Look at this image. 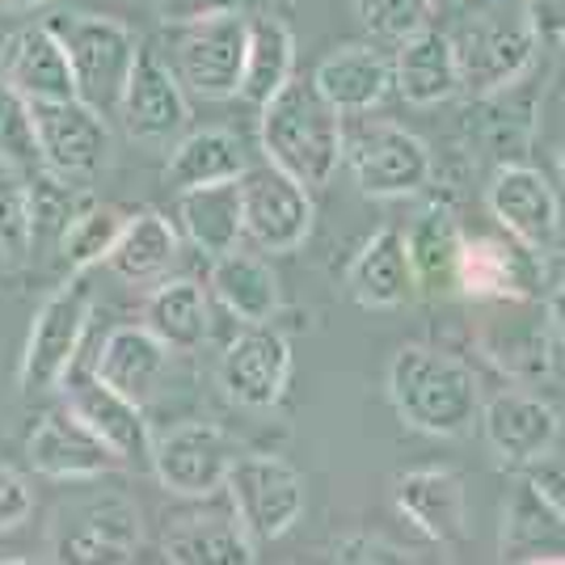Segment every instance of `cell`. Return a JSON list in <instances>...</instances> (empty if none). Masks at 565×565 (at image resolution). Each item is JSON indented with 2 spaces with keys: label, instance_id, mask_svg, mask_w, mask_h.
<instances>
[{
  "label": "cell",
  "instance_id": "6da1fadb",
  "mask_svg": "<svg viewBox=\"0 0 565 565\" xmlns=\"http://www.w3.org/2000/svg\"><path fill=\"white\" fill-rule=\"evenodd\" d=\"M397 418L435 439H460L481 423V380L465 359L435 347H401L388 363Z\"/></svg>",
  "mask_w": 565,
  "mask_h": 565
},
{
  "label": "cell",
  "instance_id": "7a4b0ae2",
  "mask_svg": "<svg viewBox=\"0 0 565 565\" xmlns=\"http://www.w3.org/2000/svg\"><path fill=\"white\" fill-rule=\"evenodd\" d=\"M262 157L308 190L326 186L347 152L342 115L321 97L312 81H287L270 102H262Z\"/></svg>",
  "mask_w": 565,
  "mask_h": 565
},
{
  "label": "cell",
  "instance_id": "3957f363",
  "mask_svg": "<svg viewBox=\"0 0 565 565\" xmlns=\"http://www.w3.org/2000/svg\"><path fill=\"white\" fill-rule=\"evenodd\" d=\"M47 25L68 51L76 97L89 102L102 115H115L122 89H127V76L136 68L140 39L122 22L97 18V13H60Z\"/></svg>",
  "mask_w": 565,
  "mask_h": 565
},
{
  "label": "cell",
  "instance_id": "277c9868",
  "mask_svg": "<svg viewBox=\"0 0 565 565\" xmlns=\"http://www.w3.org/2000/svg\"><path fill=\"white\" fill-rule=\"evenodd\" d=\"M228 507L241 532L258 544L282 541L305 515V477L279 456H236L228 477Z\"/></svg>",
  "mask_w": 565,
  "mask_h": 565
},
{
  "label": "cell",
  "instance_id": "5b68a950",
  "mask_svg": "<svg viewBox=\"0 0 565 565\" xmlns=\"http://www.w3.org/2000/svg\"><path fill=\"white\" fill-rule=\"evenodd\" d=\"M34 140H39V169L60 178L64 186H85L110 161V122L81 97L60 102H30Z\"/></svg>",
  "mask_w": 565,
  "mask_h": 565
},
{
  "label": "cell",
  "instance_id": "8992f818",
  "mask_svg": "<svg viewBox=\"0 0 565 565\" xmlns=\"http://www.w3.org/2000/svg\"><path fill=\"white\" fill-rule=\"evenodd\" d=\"M173 30V76L203 102H228L241 94L249 18L245 9L215 13L203 22L169 25Z\"/></svg>",
  "mask_w": 565,
  "mask_h": 565
},
{
  "label": "cell",
  "instance_id": "52a82bcc",
  "mask_svg": "<svg viewBox=\"0 0 565 565\" xmlns=\"http://www.w3.org/2000/svg\"><path fill=\"white\" fill-rule=\"evenodd\" d=\"M342 166L367 199H409L435 178L430 148L397 122H359L347 136Z\"/></svg>",
  "mask_w": 565,
  "mask_h": 565
},
{
  "label": "cell",
  "instance_id": "ba28073f",
  "mask_svg": "<svg viewBox=\"0 0 565 565\" xmlns=\"http://www.w3.org/2000/svg\"><path fill=\"white\" fill-rule=\"evenodd\" d=\"M85 333H89V287L81 279H72L64 287H55L39 305L34 321H30L22 367H18L22 393L60 388L64 376L76 367V359H81Z\"/></svg>",
  "mask_w": 565,
  "mask_h": 565
},
{
  "label": "cell",
  "instance_id": "9c48e42d",
  "mask_svg": "<svg viewBox=\"0 0 565 565\" xmlns=\"http://www.w3.org/2000/svg\"><path fill=\"white\" fill-rule=\"evenodd\" d=\"M456 60H460V89L469 97H498L515 85L536 60V34L532 25L507 22V18H477L456 39Z\"/></svg>",
  "mask_w": 565,
  "mask_h": 565
},
{
  "label": "cell",
  "instance_id": "30bf717a",
  "mask_svg": "<svg viewBox=\"0 0 565 565\" xmlns=\"http://www.w3.org/2000/svg\"><path fill=\"white\" fill-rule=\"evenodd\" d=\"M241 207H245V236L266 254H296L312 233L308 186L287 178L270 161L241 173Z\"/></svg>",
  "mask_w": 565,
  "mask_h": 565
},
{
  "label": "cell",
  "instance_id": "8fae6325",
  "mask_svg": "<svg viewBox=\"0 0 565 565\" xmlns=\"http://www.w3.org/2000/svg\"><path fill=\"white\" fill-rule=\"evenodd\" d=\"M241 456L215 423H182L152 444V472L178 498H207L224 490V477Z\"/></svg>",
  "mask_w": 565,
  "mask_h": 565
},
{
  "label": "cell",
  "instance_id": "7c38bea8",
  "mask_svg": "<svg viewBox=\"0 0 565 565\" xmlns=\"http://www.w3.org/2000/svg\"><path fill=\"white\" fill-rule=\"evenodd\" d=\"M291 380V342L275 326H249L220 354V388L241 409H275Z\"/></svg>",
  "mask_w": 565,
  "mask_h": 565
},
{
  "label": "cell",
  "instance_id": "4fadbf2b",
  "mask_svg": "<svg viewBox=\"0 0 565 565\" xmlns=\"http://www.w3.org/2000/svg\"><path fill=\"white\" fill-rule=\"evenodd\" d=\"M118 115H122V127L131 140L157 143V148H166L186 131V89L157 51L140 47L136 68L127 76V89H122V102H118Z\"/></svg>",
  "mask_w": 565,
  "mask_h": 565
},
{
  "label": "cell",
  "instance_id": "5bb4252c",
  "mask_svg": "<svg viewBox=\"0 0 565 565\" xmlns=\"http://www.w3.org/2000/svg\"><path fill=\"white\" fill-rule=\"evenodd\" d=\"M541 279V262L536 249L519 245L515 236L498 241V236H465L460 266H456V291H465L469 300H494V305H527L536 296Z\"/></svg>",
  "mask_w": 565,
  "mask_h": 565
},
{
  "label": "cell",
  "instance_id": "9a60e30c",
  "mask_svg": "<svg viewBox=\"0 0 565 565\" xmlns=\"http://www.w3.org/2000/svg\"><path fill=\"white\" fill-rule=\"evenodd\" d=\"M60 388H68V409L94 430L106 448L115 451L118 465H152V444H157V439H152V430H148L143 405L115 393V388L102 384L94 372H89V376H76V367L64 376Z\"/></svg>",
  "mask_w": 565,
  "mask_h": 565
},
{
  "label": "cell",
  "instance_id": "2e32d148",
  "mask_svg": "<svg viewBox=\"0 0 565 565\" xmlns=\"http://www.w3.org/2000/svg\"><path fill=\"white\" fill-rule=\"evenodd\" d=\"M490 212L502 224V233L515 236L519 245L544 254L553 245V236L562 228V203L557 190L548 186L541 169L511 161L494 173L490 182Z\"/></svg>",
  "mask_w": 565,
  "mask_h": 565
},
{
  "label": "cell",
  "instance_id": "e0dca14e",
  "mask_svg": "<svg viewBox=\"0 0 565 565\" xmlns=\"http://www.w3.org/2000/svg\"><path fill=\"white\" fill-rule=\"evenodd\" d=\"M25 460L47 481H94L118 469V456L72 409H51L25 435Z\"/></svg>",
  "mask_w": 565,
  "mask_h": 565
},
{
  "label": "cell",
  "instance_id": "ac0fdd59",
  "mask_svg": "<svg viewBox=\"0 0 565 565\" xmlns=\"http://www.w3.org/2000/svg\"><path fill=\"white\" fill-rule=\"evenodd\" d=\"M393 507L409 519L426 541L456 548L469 536V494L460 472L409 469L393 481Z\"/></svg>",
  "mask_w": 565,
  "mask_h": 565
},
{
  "label": "cell",
  "instance_id": "d6986e66",
  "mask_svg": "<svg viewBox=\"0 0 565 565\" xmlns=\"http://www.w3.org/2000/svg\"><path fill=\"white\" fill-rule=\"evenodd\" d=\"M481 430L498 460L507 465H541L562 435L557 409L527 393H498L490 405H481Z\"/></svg>",
  "mask_w": 565,
  "mask_h": 565
},
{
  "label": "cell",
  "instance_id": "ffe728a7",
  "mask_svg": "<svg viewBox=\"0 0 565 565\" xmlns=\"http://www.w3.org/2000/svg\"><path fill=\"white\" fill-rule=\"evenodd\" d=\"M0 76L25 97V102H60L76 97L72 85L68 51L47 22H34L13 30L0 43Z\"/></svg>",
  "mask_w": 565,
  "mask_h": 565
},
{
  "label": "cell",
  "instance_id": "44dd1931",
  "mask_svg": "<svg viewBox=\"0 0 565 565\" xmlns=\"http://www.w3.org/2000/svg\"><path fill=\"white\" fill-rule=\"evenodd\" d=\"M393 89L418 110L444 106L460 94V60L451 34L423 25L409 39H401L393 60Z\"/></svg>",
  "mask_w": 565,
  "mask_h": 565
},
{
  "label": "cell",
  "instance_id": "7402d4cb",
  "mask_svg": "<svg viewBox=\"0 0 565 565\" xmlns=\"http://www.w3.org/2000/svg\"><path fill=\"white\" fill-rule=\"evenodd\" d=\"M347 291L359 308H401L418 296V275L409 262L405 233L380 228L367 236V245L354 254L347 270Z\"/></svg>",
  "mask_w": 565,
  "mask_h": 565
},
{
  "label": "cell",
  "instance_id": "603a6c76",
  "mask_svg": "<svg viewBox=\"0 0 565 565\" xmlns=\"http://www.w3.org/2000/svg\"><path fill=\"white\" fill-rule=\"evenodd\" d=\"M166 363L169 347L148 326H115L94 359V376L136 405H148L166 376Z\"/></svg>",
  "mask_w": 565,
  "mask_h": 565
},
{
  "label": "cell",
  "instance_id": "cb8c5ba5",
  "mask_svg": "<svg viewBox=\"0 0 565 565\" xmlns=\"http://www.w3.org/2000/svg\"><path fill=\"white\" fill-rule=\"evenodd\" d=\"M312 85L338 115H367L393 89V64L376 47H338L317 64Z\"/></svg>",
  "mask_w": 565,
  "mask_h": 565
},
{
  "label": "cell",
  "instance_id": "d4e9b609",
  "mask_svg": "<svg viewBox=\"0 0 565 565\" xmlns=\"http://www.w3.org/2000/svg\"><path fill=\"white\" fill-rule=\"evenodd\" d=\"M502 562H562L565 565V523L553 502L523 477L502 511Z\"/></svg>",
  "mask_w": 565,
  "mask_h": 565
},
{
  "label": "cell",
  "instance_id": "484cf974",
  "mask_svg": "<svg viewBox=\"0 0 565 565\" xmlns=\"http://www.w3.org/2000/svg\"><path fill=\"white\" fill-rule=\"evenodd\" d=\"M212 291L241 326H270L282 308L279 275L270 270V262L241 245L212 258Z\"/></svg>",
  "mask_w": 565,
  "mask_h": 565
},
{
  "label": "cell",
  "instance_id": "4316f807",
  "mask_svg": "<svg viewBox=\"0 0 565 565\" xmlns=\"http://www.w3.org/2000/svg\"><path fill=\"white\" fill-rule=\"evenodd\" d=\"M178 220L186 228L190 245L207 258H220L241 245L245 236V207H241V178L212 182V186L178 190Z\"/></svg>",
  "mask_w": 565,
  "mask_h": 565
},
{
  "label": "cell",
  "instance_id": "83f0119b",
  "mask_svg": "<svg viewBox=\"0 0 565 565\" xmlns=\"http://www.w3.org/2000/svg\"><path fill=\"white\" fill-rule=\"evenodd\" d=\"M409 245V262L418 275V291L426 296H448L456 291V266H460V249H465V233L451 207L430 203L423 215L414 220V228L405 233Z\"/></svg>",
  "mask_w": 565,
  "mask_h": 565
},
{
  "label": "cell",
  "instance_id": "f1b7e54d",
  "mask_svg": "<svg viewBox=\"0 0 565 565\" xmlns=\"http://www.w3.org/2000/svg\"><path fill=\"white\" fill-rule=\"evenodd\" d=\"M245 152L241 140L224 127H203V131H186L169 143L166 182L173 190L212 186V182H233L245 173Z\"/></svg>",
  "mask_w": 565,
  "mask_h": 565
},
{
  "label": "cell",
  "instance_id": "f546056e",
  "mask_svg": "<svg viewBox=\"0 0 565 565\" xmlns=\"http://www.w3.org/2000/svg\"><path fill=\"white\" fill-rule=\"evenodd\" d=\"M143 326L166 342L169 351H199L212 333L207 291L194 279H166L143 300Z\"/></svg>",
  "mask_w": 565,
  "mask_h": 565
},
{
  "label": "cell",
  "instance_id": "4dcf8cb0",
  "mask_svg": "<svg viewBox=\"0 0 565 565\" xmlns=\"http://www.w3.org/2000/svg\"><path fill=\"white\" fill-rule=\"evenodd\" d=\"M173 262H178V228L161 212H140L127 215V224H122L106 266L122 282L136 287V282L166 279Z\"/></svg>",
  "mask_w": 565,
  "mask_h": 565
},
{
  "label": "cell",
  "instance_id": "1f68e13d",
  "mask_svg": "<svg viewBox=\"0 0 565 565\" xmlns=\"http://www.w3.org/2000/svg\"><path fill=\"white\" fill-rule=\"evenodd\" d=\"M166 562L178 565H254L258 544L241 532L233 515H182V523L166 532Z\"/></svg>",
  "mask_w": 565,
  "mask_h": 565
},
{
  "label": "cell",
  "instance_id": "d6a6232c",
  "mask_svg": "<svg viewBox=\"0 0 565 565\" xmlns=\"http://www.w3.org/2000/svg\"><path fill=\"white\" fill-rule=\"evenodd\" d=\"M296 72V34L275 13H249V43H245V76L241 97L245 102H270Z\"/></svg>",
  "mask_w": 565,
  "mask_h": 565
},
{
  "label": "cell",
  "instance_id": "836d02e7",
  "mask_svg": "<svg viewBox=\"0 0 565 565\" xmlns=\"http://www.w3.org/2000/svg\"><path fill=\"white\" fill-rule=\"evenodd\" d=\"M140 544V523L136 511L110 502L102 507L85 527H76L68 541L60 544V562H131Z\"/></svg>",
  "mask_w": 565,
  "mask_h": 565
},
{
  "label": "cell",
  "instance_id": "e575fe53",
  "mask_svg": "<svg viewBox=\"0 0 565 565\" xmlns=\"http://www.w3.org/2000/svg\"><path fill=\"white\" fill-rule=\"evenodd\" d=\"M486 354H494L498 363L519 380H536L553 372V351H548V317L536 321H494L486 330Z\"/></svg>",
  "mask_w": 565,
  "mask_h": 565
},
{
  "label": "cell",
  "instance_id": "d590c367",
  "mask_svg": "<svg viewBox=\"0 0 565 565\" xmlns=\"http://www.w3.org/2000/svg\"><path fill=\"white\" fill-rule=\"evenodd\" d=\"M122 224H127V215L118 212V207L89 203V207H81V212L64 224V233H60V254H64V262H68L72 270H89V266L110 258Z\"/></svg>",
  "mask_w": 565,
  "mask_h": 565
},
{
  "label": "cell",
  "instance_id": "8d00e7d4",
  "mask_svg": "<svg viewBox=\"0 0 565 565\" xmlns=\"http://www.w3.org/2000/svg\"><path fill=\"white\" fill-rule=\"evenodd\" d=\"M34 245V194L22 169L0 161V258L22 262Z\"/></svg>",
  "mask_w": 565,
  "mask_h": 565
},
{
  "label": "cell",
  "instance_id": "74e56055",
  "mask_svg": "<svg viewBox=\"0 0 565 565\" xmlns=\"http://www.w3.org/2000/svg\"><path fill=\"white\" fill-rule=\"evenodd\" d=\"M0 161L13 169H39V140H34V115L4 76H0Z\"/></svg>",
  "mask_w": 565,
  "mask_h": 565
},
{
  "label": "cell",
  "instance_id": "f35d334b",
  "mask_svg": "<svg viewBox=\"0 0 565 565\" xmlns=\"http://www.w3.org/2000/svg\"><path fill=\"white\" fill-rule=\"evenodd\" d=\"M430 4L435 0H354V13L376 39L401 43L414 30H423L426 18H430Z\"/></svg>",
  "mask_w": 565,
  "mask_h": 565
},
{
  "label": "cell",
  "instance_id": "ab89813d",
  "mask_svg": "<svg viewBox=\"0 0 565 565\" xmlns=\"http://www.w3.org/2000/svg\"><path fill=\"white\" fill-rule=\"evenodd\" d=\"M333 562H351V565H401L405 553L397 544L380 541V536H363V532H351V536H338L330 544Z\"/></svg>",
  "mask_w": 565,
  "mask_h": 565
},
{
  "label": "cell",
  "instance_id": "60d3db41",
  "mask_svg": "<svg viewBox=\"0 0 565 565\" xmlns=\"http://www.w3.org/2000/svg\"><path fill=\"white\" fill-rule=\"evenodd\" d=\"M34 511V494L25 486L22 472H13L9 465H0V536L18 532Z\"/></svg>",
  "mask_w": 565,
  "mask_h": 565
},
{
  "label": "cell",
  "instance_id": "b9f144b4",
  "mask_svg": "<svg viewBox=\"0 0 565 565\" xmlns=\"http://www.w3.org/2000/svg\"><path fill=\"white\" fill-rule=\"evenodd\" d=\"M523 22L532 25L541 47L565 43V0H523Z\"/></svg>",
  "mask_w": 565,
  "mask_h": 565
},
{
  "label": "cell",
  "instance_id": "7bdbcfd3",
  "mask_svg": "<svg viewBox=\"0 0 565 565\" xmlns=\"http://www.w3.org/2000/svg\"><path fill=\"white\" fill-rule=\"evenodd\" d=\"M152 9L166 25H186L215 18V13H236L245 9V0H152Z\"/></svg>",
  "mask_w": 565,
  "mask_h": 565
},
{
  "label": "cell",
  "instance_id": "ee69618b",
  "mask_svg": "<svg viewBox=\"0 0 565 565\" xmlns=\"http://www.w3.org/2000/svg\"><path fill=\"white\" fill-rule=\"evenodd\" d=\"M532 481H536V490L553 502V511H557L565 523V469H541V472H532Z\"/></svg>",
  "mask_w": 565,
  "mask_h": 565
},
{
  "label": "cell",
  "instance_id": "f6af8a7d",
  "mask_svg": "<svg viewBox=\"0 0 565 565\" xmlns=\"http://www.w3.org/2000/svg\"><path fill=\"white\" fill-rule=\"evenodd\" d=\"M544 317H548V330L565 338V282L548 296V305H544Z\"/></svg>",
  "mask_w": 565,
  "mask_h": 565
},
{
  "label": "cell",
  "instance_id": "bcb514c9",
  "mask_svg": "<svg viewBox=\"0 0 565 565\" xmlns=\"http://www.w3.org/2000/svg\"><path fill=\"white\" fill-rule=\"evenodd\" d=\"M47 0H0V9H9V13H34V9H43Z\"/></svg>",
  "mask_w": 565,
  "mask_h": 565
},
{
  "label": "cell",
  "instance_id": "7dc6e473",
  "mask_svg": "<svg viewBox=\"0 0 565 565\" xmlns=\"http://www.w3.org/2000/svg\"><path fill=\"white\" fill-rule=\"evenodd\" d=\"M557 166H562V182H565V143H562V152H557Z\"/></svg>",
  "mask_w": 565,
  "mask_h": 565
}]
</instances>
